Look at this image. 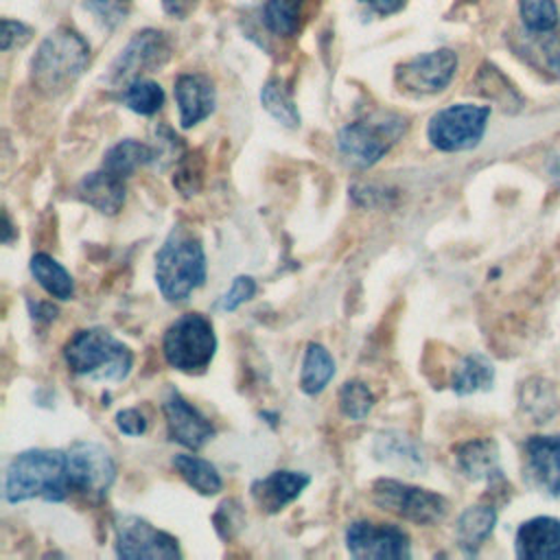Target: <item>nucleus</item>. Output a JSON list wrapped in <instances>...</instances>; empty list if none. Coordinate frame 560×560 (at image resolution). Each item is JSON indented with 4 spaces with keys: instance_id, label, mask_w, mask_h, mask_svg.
Returning <instances> with one entry per match:
<instances>
[{
    "instance_id": "28",
    "label": "nucleus",
    "mask_w": 560,
    "mask_h": 560,
    "mask_svg": "<svg viewBox=\"0 0 560 560\" xmlns=\"http://www.w3.org/2000/svg\"><path fill=\"white\" fill-rule=\"evenodd\" d=\"M304 4L306 0H265V26L280 37L295 35L304 18Z\"/></svg>"
},
{
    "instance_id": "24",
    "label": "nucleus",
    "mask_w": 560,
    "mask_h": 560,
    "mask_svg": "<svg viewBox=\"0 0 560 560\" xmlns=\"http://www.w3.org/2000/svg\"><path fill=\"white\" fill-rule=\"evenodd\" d=\"M31 276L35 278V282L52 298L57 300H70L74 295V280L70 276V271L55 260L50 254L37 252L31 256L28 262Z\"/></svg>"
},
{
    "instance_id": "26",
    "label": "nucleus",
    "mask_w": 560,
    "mask_h": 560,
    "mask_svg": "<svg viewBox=\"0 0 560 560\" xmlns=\"http://www.w3.org/2000/svg\"><path fill=\"white\" fill-rule=\"evenodd\" d=\"M173 466L179 472V477L199 494H217L223 488V479L217 470L214 464H210L203 457L188 455V453H177L173 457Z\"/></svg>"
},
{
    "instance_id": "9",
    "label": "nucleus",
    "mask_w": 560,
    "mask_h": 560,
    "mask_svg": "<svg viewBox=\"0 0 560 560\" xmlns=\"http://www.w3.org/2000/svg\"><path fill=\"white\" fill-rule=\"evenodd\" d=\"M116 556L125 560H173L182 558L177 538L153 527L136 514L116 516L114 523Z\"/></svg>"
},
{
    "instance_id": "38",
    "label": "nucleus",
    "mask_w": 560,
    "mask_h": 560,
    "mask_svg": "<svg viewBox=\"0 0 560 560\" xmlns=\"http://www.w3.org/2000/svg\"><path fill=\"white\" fill-rule=\"evenodd\" d=\"M116 427L120 433L125 435H142L147 431V418L142 416L140 409L129 407V409H120L116 413Z\"/></svg>"
},
{
    "instance_id": "22",
    "label": "nucleus",
    "mask_w": 560,
    "mask_h": 560,
    "mask_svg": "<svg viewBox=\"0 0 560 560\" xmlns=\"http://www.w3.org/2000/svg\"><path fill=\"white\" fill-rule=\"evenodd\" d=\"M497 523V510L492 505H470L466 508L455 525V536L466 553H475L483 540L492 534Z\"/></svg>"
},
{
    "instance_id": "30",
    "label": "nucleus",
    "mask_w": 560,
    "mask_h": 560,
    "mask_svg": "<svg viewBox=\"0 0 560 560\" xmlns=\"http://www.w3.org/2000/svg\"><path fill=\"white\" fill-rule=\"evenodd\" d=\"M262 107L284 127L293 129L300 125V112L291 98V94L284 90V85L278 79H269L260 90Z\"/></svg>"
},
{
    "instance_id": "35",
    "label": "nucleus",
    "mask_w": 560,
    "mask_h": 560,
    "mask_svg": "<svg viewBox=\"0 0 560 560\" xmlns=\"http://www.w3.org/2000/svg\"><path fill=\"white\" fill-rule=\"evenodd\" d=\"M214 529L223 540H230L232 536H236V532L243 527V508L236 499H225L214 516H212Z\"/></svg>"
},
{
    "instance_id": "43",
    "label": "nucleus",
    "mask_w": 560,
    "mask_h": 560,
    "mask_svg": "<svg viewBox=\"0 0 560 560\" xmlns=\"http://www.w3.org/2000/svg\"><path fill=\"white\" fill-rule=\"evenodd\" d=\"M2 241H4V245H9L11 243V234H13V225H11V219H9V214L4 212V228H2Z\"/></svg>"
},
{
    "instance_id": "41",
    "label": "nucleus",
    "mask_w": 560,
    "mask_h": 560,
    "mask_svg": "<svg viewBox=\"0 0 560 560\" xmlns=\"http://www.w3.org/2000/svg\"><path fill=\"white\" fill-rule=\"evenodd\" d=\"M28 308H31L33 319H37V322H52L57 317V308L48 302H35L33 304V300H28Z\"/></svg>"
},
{
    "instance_id": "3",
    "label": "nucleus",
    "mask_w": 560,
    "mask_h": 560,
    "mask_svg": "<svg viewBox=\"0 0 560 560\" xmlns=\"http://www.w3.org/2000/svg\"><path fill=\"white\" fill-rule=\"evenodd\" d=\"M88 61V42L77 31L59 26L37 46L31 59V83L42 94H61L83 74Z\"/></svg>"
},
{
    "instance_id": "36",
    "label": "nucleus",
    "mask_w": 560,
    "mask_h": 560,
    "mask_svg": "<svg viewBox=\"0 0 560 560\" xmlns=\"http://www.w3.org/2000/svg\"><path fill=\"white\" fill-rule=\"evenodd\" d=\"M256 293V280L252 276H236L230 284V289L221 295L219 300V308L225 313L236 311L238 306H243L245 302H249Z\"/></svg>"
},
{
    "instance_id": "39",
    "label": "nucleus",
    "mask_w": 560,
    "mask_h": 560,
    "mask_svg": "<svg viewBox=\"0 0 560 560\" xmlns=\"http://www.w3.org/2000/svg\"><path fill=\"white\" fill-rule=\"evenodd\" d=\"M28 39H31V28L26 24L9 18L2 20V50H9L13 44H24Z\"/></svg>"
},
{
    "instance_id": "42",
    "label": "nucleus",
    "mask_w": 560,
    "mask_h": 560,
    "mask_svg": "<svg viewBox=\"0 0 560 560\" xmlns=\"http://www.w3.org/2000/svg\"><path fill=\"white\" fill-rule=\"evenodd\" d=\"M197 0H162V7L173 18H186Z\"/></svg>"
},
{
    "instance_id": "20",
    "label": "nucleus",
    "mask_w": 560,
    "mask_h": 560,
    "mask_svg": "<svg viewBox=\"0 0 560 560\" xmlns=\"http://www.w3.org/2000/svg\"><path fill=\"white\" fill-rule=\"evenodd\" d=\"M457 468L462 475H466L472 481H494L501 479V468H499V448L492 440L481 438V440H470L464 442L457 448Z\"/></svg>"
},
{
    "instance_id": "8",
    "label": "nucleus",
    "mask_w": 560,
    "mask_h": 560,
    "mask_svg": "<svg viewBox=\"0 0 560 560\" xmlns=\"http://www.w3.org/2000/svg\"><path fill=\"white\" fill-rule=\"evenodd\" d=\"M490 107L472 103H455L438 109L429 125L427 138L438 151L455 153L477 147L486 133Z\"/></svg>"
},
{
    "instance_id": "6",
    "label": "nucleus",
    "mask_w": 560,
    "mask_h": 560,
    "mask_svg": "<svg viewBox=\"0 0 560 560\" xmlns=\"http://www.w3.org/2000/svg\"><path fill=\"white\" fill-rule=\"evenodd\" d=\"M217 352V335L212 322L201 313L179 315L162 337V354L166 363L184 374L203 372Z\"/></svg>"
},
{
    "instance_id": "7",
    "label": "nucleus",
    "mask_w": 560,
    "mask_h": 560,
    "mask_svg": "<svg viewBox=\"0 0 560 560\" xmlns=\"http://www.w3.org/2000/svg\"><path fill=\"white\" fill-rule=\"evenodd\" d=\"M372 501L381 510L416 525H435L448 512V501L442 494L389 477L372 483Z\"/></svg>"
},
{
    "instance_id": "25",
    "label": "nucleus",
    "mask_w": 560,
    "mask_h": 560,
    "mask_svg": "<svg viewBox=\"0 0 560 560\" xmlns=\"http://www.w3.org/2000/svg\"><path fill=\"white\" fill-rule=\"evenodd\" d=\"M155 162V149L140 142V140H120L114 147L107 149L105 158H103V168H107L109 173L127 179L131 177L140 166Z\"/></svg>"
},
{
    "instance_id": "40",
    "label": "nucleus",
    "mask_w": 560,
    "mask_h": 560,
    "mask_svg": "<svg viewBox=\"0 0 560 560\" xmlns=\"http://www.w3.org/2000/svg\"><path fill=\"white\" fill-rule=\"evenodd\" d=\"M376 15H392L405 7L407 0H363Z\"/></svg>"
},
{
    "instance_id": "2",
    "label": "nucleus",
    "mask_w": 560,
    "mask_h": 560,
    "mask_svg": "<svg viewBox=\"0 0 560 560\" xmlns=\"http://www.w3.org/2000/svg\"><path fill=\"white\" fill-rule=\"evenodd\" d=\"M203 245L184 228H173L155 254V284L166 302H184L206 282Z\"/></svg>"
},
{
    "instance_id": "33",
    "label": "nucleus",
    "mask_w": 560,
    "mask_h": 560,
    "mask_svg": "<svg viewBox=\"0 0 560 560\" xmlns=\"http://www.w3.org/2000/svg\"><path fill=\"white\" fill-rule=\"evenodd\" d=\"M534 39L532 61L547 70L551 77L560 79V33H527Z\"/></svg>"
},
{
    "instance_id": "12",
    "label": "nucleus",
    "mask_w": 560,
    "mask_h": 560,
    "mask_svg": "<svg viewBox=\"0 0 560 560\" xmlns=\"http://www.w3.org/2000/svg\"><path fill=\"white\" fill-rule=\"evenodd\" d=\"M168 57H171V44L166 35L155 28H144L136 33L131 42L120 50V55L112 63L109 81L129 83L138 79L142 72H151L164 66Z\"/></svg>"
},
{
    "instance_id": "27",
    "label": "nucleus",
    "mask_w": 560,
    "mask_h": 560,
    "mask_svg": "<svg viewBox=\"0 0 560 560\" xmlns=\"http://www.w3.org/2000/svg\"><path fill=\"white\" fill-rule=\"evenodd\" d=\"M494 381V368L483 354H468L453 370L451 387L459 396H468L481 389H490Z\"/></svg>"
},
{
    "instance_id": "23",
    "label": "nucleus",
    "mask_w": 560,
    "mask_h": 560,
    "mask_svg": "<svg viewBox=\"0 0 560 560\" xmlns=\"http://www.w3.org/2000/svg\"><path fill=\"white\" fill-rule=\"evenodd\" d=\"M337 370V363L332 354L326 350V346L311 341L304 350L302 370H300V389L306 396H317L326 389V385L332 381Z\"/></svg>"
},
{
    "instance_id": "19",
    "label": "nucleus",
    "mask_w": 560,
    "mask_h": 560,
    "mask_svg": "<svg viewBox=\"0 0 560 560\" xmlns=\"http://www.w3.org/2000/svg\"><path fill=\"white\" fill-rule=\"evenodd\" d=\"M77 195L83 203L92 206L94 210H98L103 214H116L125 203L127 186H125L122 177H118L101 166L98 171L88 173L79 182Z\"/></svg>"
},
{
    "instance_id": "15",
    "label": "nucleus",
    "mask_w": 560,
    "mask_h": 560,
    "mask_svg": "<svg viewBox=\"0 0 560 560\" xmlns=\"http://www.w3.org/2000/svg\"><path fill=\"white\" fill-rule=\"evenodd\" d=\"M308 483L311 477L302 470H273L267 477L252 481L249 494L260 512L278 514L282 508L295 501Z\"/></svg>"
},
{
    "instance_id": "17",
    "label": "nucleus",
    "mask_w": 560,
    "mask_h": 560,
    "mask_svg": "<svg viewBox=\"0 0 560 560\" xmlns=\"http://www.w3.org/2000/svg\"><path fill=\"white\" fill-rule=\"evenodd\" d=\"M175 103L179 109L182 129H190L214 112V85L203 74H179L175 79Z\"/></svg>"
},
{
    "instance_id": "14",
    "label": "nucleus",
    "mask_w": 560,
    "mask_h": 560,
    "mask_svg": "<svg viewBox=\"0 0 560 560\" xmlns=\"http://www.w3.org/2000/svg\"><path fill=\"white\" fill-rule=\"evenodd\" d=\"M164 418L168 438L190 451H199L214 438L212 422L195 407L190 405L175 387L166 389L164 402Z\"/></svg>"
},
{
    "instance_id": "21",
    "label": "nucleus",
    "mask_w": 560,
    "mask_h": 560,
    "mask_svg": "<svg viewBox=\"0 0 560 560\" xmlns=\"http://www.w3.org/2000/svg\"><path fill=\"white\" fill-rule=\"evenodd\" d=\"M374 455H376V459H381L389 466L402 468L411 475L422 472L424 466H427L420 448L407 435L396 433V431H387V433H381L376 438Z\"/></svg>"
},
{
    "instance_id": "31",
    "label": "nucleus",
    "mask_w": 560,
    "mask_h": 560,
    "mask_svg": "<svg viewBox=\"0 0 560 560\" xmlns=\"http://www.w3.org/2000/svg\"><path fill=\"white\" fill-rule=\"evenodd\" d=\"M518 13L527 33H549L556 31L560 22L553 0H518Z\"/></svg>"
},
{
    "instance_id": "16",
    "label": "nucleus",
    "mask_w": 560,
    "mask_h": 560,
    "mask_svg": "<svg viewBox=\"0 0 560 560\" xmlns=\"http://www.w3.org/2000/svg\"><path fill=\"white\" fill-rule=\"evenodd\" d=\"M525 472L547 494H560V438L534 435L525 442Z\"/></svg>"
},
{
    "instance_id": "32",
    "label": "nucleus",
    "mask_w": 560,
    "mask_h": 560,
    "mask_svg": "<svg viewBox=\"0 0 560 560\" xmlns=\"http://www.w3.org/2000/svg\"><path fill=\"white\" fill-rule=\"evenodd\" d=\"M374 407V394L363 381H346L339 389V411L348 420H363Z\"/></svg>"
},
{
    "instance_id": "34",
    "label": "nucleus",
    "mask_w": 560,
    "mask_h": 560,
    "mask_svg": "<svg viewBox=\"0 0 560 560\" xmlns=\"http://www.w3.org/2000/svg\"><path fill=\"white\" fill-rule=\"evenodd\" d=\"M201 182H203V162H201V155L195 151V153H184L179 160H177V168H175V175H173V186L184 195V197H190V195H197L199 188H201Z\"/></svg>"
},
{
    "instance_id": "10",
    "label": "nucleus",
    "mask_w": 560,
    "mask_h": 560,
    "mask_svg": "<svg viewBox=\"0 0 560 560\" xmlns=\"http://www.w3.org/2000/svg\"><path fill=\"white\" fill-rule=\"evenodd\" d=\"M346 549L357 560H407L411 558L409 534L396 525L354 521L346 527Z\"/></svg>"
},
{
    "instance_id": "4",
    "label": "nucleus",
    "mask_w": 560,
    "mask_h": 560,
    "mask_svg": "<svg viewBox=\"0 0 560 560\" xmlns=\"http://www.w3.org/2000/svg\"><path fill=\"white\" fill-rule=\"evenodd\" d=\"M63 359L72 374L90 381L120 383L133 368L129 346L101 326L77 330L63 346Z\"/></svg>"
},
{
    "instance_id": "13",
    "label": "nucleus",
    "mask_w": 560,
    "mask_h": 560,
    "mask_svg": "<svg viewBox=\"0 0 560 560\" xmlns=\"http://www.w3.org/2000/svg\"><path fill=\"white\" fill-rule=\"evenodd\" d=\"M457 55L448 48L418 55L396 68V83L411 94L442 92L455 77Z\"/></svg>"
},
{
    "instance_id": "1",
    "label": "nucleus",
    "mask_w": 560,
    "mask_h": 560,
    "mask_svg": "<svg viewBox=\"0 0 560 560\" xmlns=\"http://www.w3.org/2000/svg\"><path fill=\"white\" fill-rule=\"evenodd\" d=\"M72 492L68 453L61 448H28L7 466L2 497L7 503L44 499L61 503Z\"/></svg>"
},
{
    "instance_id": "37",
    "label": "nucleus",
    "mask_w": 560,
    "mask_h": 560,
    "mask_svg": "<svg viewBox=\"0 0 560 560\" xmlns=\"http://www.w3.org/2000/svg\"><path fill=\"white\" fill-rule=\"evenodd\" d=\"M129 7H131V0H85V9L92 11L107 28H114L116 24H120Z\"/></svg>"
},
{
    "instance_id": "5",
    "label": "nucleus",
    "mask_w": 560,
    "mask_h": 560,
    "mask_svg": "<svg viewBox=\"0 0 560 560\" xmlns=\"http://www.w3.org/2000/svg\"><path fill=\"white\" fill-rule=\"evenodd\" d=\"M407 131V120L400 114L378 112L368 118L346 125L337 133L341 158L354 168L374 166Z\"/></svg>"
},
{
    "instance_id": "11",
    "label": "nucleus",
    "mask_w": 560,
    "mask_h": 560,
    "mask_svg": "<svg viewBox=\"0 0 560 560\" xmlns=\"http://www.w3.org/2000/svg\"><path fill=\"white\" fill-rule=\"evenodd\" d=\"M68 453V470L72 479V490L101 499L107 494L116 479L114 457L105 446L90 440H79L70 444Z\"/></svg>"
},
{
    "instance_id": "29",
    "label": "nucleus",
    "mask_w": 560,
    "mask_h": 560,
    "mask_svg": "<svg viewBox=\"0 0 560 560\" xmlns=\"http://www.w3.org/2000/svg\"><path fill=\"white\" fill-rule=\"evenodd\" d=\"M120 101L125 107H129L131 112H136L140 116H153L164 105V90L160 88V83L138 77V79L125 83V88L120 92Z\"/></svg>"
},
{
    "instance_id": "18",
    "label": "nucleus",
    "mask_w": 560,
    "mask_h": 560,
    "mask_svg": "<svg viewBox=\"0 0 560 560\" xmlns=\"http://www.w3.org/2000/svg\"><path fill=\"white\" fill-rule=\"evenodd\" d=\"M514 549L523 560H560V521L551 516L525 521L516 532Z\"/></svg>"
}]
</instances>
